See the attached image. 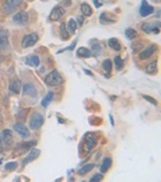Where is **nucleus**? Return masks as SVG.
<instances>
[{"label":"nucleus","instance_id":"obj_1","mask_svg":"<svg viewBox=\"0 0 161 182\" xmlns=\"http://www.w3.org/2000/svg\"><path fill=\"white\" fill-rule=\"evenodd\" d=\"M45 83L50 86H57L63 83V78L57 71H52L45 77Z\"/></svg>","mask_w":161,"mask_h":182},{"label":"nucleus","instance_id":"obj_2","mask_svg":"<svg viewBox=\"0 0 161 182\" xmlns=\"http://www.w3.org/2000/svg\"><path fill=\"white\" fill-rule=\"evenodd\" d=\"M38 34L35 33H32V34H28V35H24L22 39V48L26 49V48H29V46H33L34 44L38 41Z\"/></svg>","mask_w":161,"mask_h":182},{"label":"nucleus","instance_id":"obj_3","mask_svg":"<svg viewBox=\"0 0 161 182\" xmlns=\"http://www.w3.org/2000/svg\"><path fill=\"white\" fill-rule=\"evenodd\" d=\"M42 124H44V117L40 114V113H37V114H34L30 120H29V126L34 130H37V129H40L42 126Z\"/></svg>","mask_w":161,"mask_h":182},{"label":"nucleus","instance_id":"obj_4","mask_svg":"<svg viewBox=\"0 0 161 182\" xmlns=\"http://www.w3.org/2000/svg\"><path fill=\"white\" fill-rule=\"evenodd\" d=\"M14 130H15L17 134H19L22 137H24V139H27V137H29V136H30V132H29L28 128L26 126V125L21 124V123H16V124L14 125Z\"/></svg>","mask_w":161,"mask_h":182},{"label":"nucleus","instance_id":"obj_5","mask_svg":"<svg viewBox=\"0 0 161 182\" xmlns=\"http://www.w3.org/2000/svg\"><path fill=\"white\" fill-rule=\"evenodd\" d=\"M64 15V9L61 6V5H57L52 9L51 11V14H50V20L52 21H57V20H60L62 16Z\"/></svg>","mask_w":161,"mask_h":182},{"label":"nucleus","instance_id":"obj_6","mask_svg":"<svg viewBox=\"0 0 161 182\" xmlns=\"http://www.w3.org/2000/svg\"><path fill=\"white\" fill-rule=\"evenodd\" d=\"M85 140H86V142H85V151H86V153H88V152L95 147V144H96V142H97V139H96L95 135L87 134V136L85 137Z\"/></svg>","mask_w":161,"mask_h":182},{"label":"nucleus","instance_id":"obj_7","mask_svg":"<svg viewBox=\"0 0 161 182\" xmlns=\"http://www.w3.org/2000/svg\"><path fill=\"white\" fill-rule=\"evenodd\" d=\"M14 22L18 25H26L28 22V14L24 12V11H21V12H17L14 15Z\"/></svg>","mask_w":161,"mask_h":182},{"label":"nucleus","instance_id":"obj_8","mask_svg":"<svg viewBox=\"0 0 161 182\" xmlns=\"http://www.w3.org/2000/svg\"><path fill=\"white\" fill-rule=\"evenodd\" d=\"M154 12V7L150 6V5H148L145 0H142V5H141V10H139V14L141 16L145 17V16H149V15H152Z\"/></svg>","mask_w":161,"mask_h":182},{"label":"nucleus","instance_id":"obj_9","mask_svg":"<svg viewBox=\"0 0 161 182\" xmlns=\"http://www.w3.org/2000/svg\"><path fill=\"white\" fill-rule=\"evenodd\" d=\"M9 33L6 29H0V49L6 50L9 46Z\"/></svg>","mask_w":161,"mask_h":182},{"label":"nucleus","instance_id":"obj_10","mask_svg":"<svg viewBox=\"0 0 161 182\" xmlns=\"http://www.w3.org/2000/svg\"><path fill=\"white\" fill-rule=\"evenodd\" d=\"M23 89V94H24V96H32V97H35L37 96V89L35 86H34L32 83H28L26 84L24 86H22Z\"/></svg>","mask_w":161,"mask_h":182},{"label":"nucleus","instance_id":"obj_11","mask_svg":"<svg viewBox=\"0 0 161 182\" xmlns=\"http://www.w3.org/2000/svg\"><path fill=\"white\" fill-rule=\"evenodd\" d=\"M91 45H92V55L93 56H99L103 52V45L98 41V40H91Z\"/></svg>","mask_w":161,"mask_h":182},{"label":"nucleus","instance_id":"obj_12","mask_svg":"<svg viewBox=\"0 0 161 182\" xmlns=\"http://www.w3.org/2000/svg\"><path fill=\"white\" fill-rule=\"evenodd\" d=\"M155 50H156V45H149L147 49H144V50L139 53V58H141V60L149 58V57H150V56L155 52Z\"/></svg>","mask_w":161,"mask_h":182},{"label":"nucleus","instance_id":"obj_13","mask_svg":"<svg viewBox=\"0 0 161 182\" xmlns=\"http://www.w3.org/2000/svg\"><path fill=\"white\" fill-rule=\"evenodd\" d=\"M10 91L11 92H14V94H19L21 92V90H22V83L21 80H12L10 83Z\"/></svg>","mask_w":161,"mask_h":182},{"label":"nucleus","instance_id":"obj_14","mask_svg":"<svg viewBox=\"0 0 161 182\" xmlns=\"http://www.w3.org/2000/svg\"><path fill=\"white\" fill-rule=\"evenodd\" d=\"M39 154H40V151H39V150H32L30 153L24 158V160H23V164H27V163L34 160V159H37V158L39 157Z\"/></svg>","mask_w":161,"mask_h":182},{"label":"nucleus","instance_id":"obj_15","mask_svg":"<svg viewBox=\"0 0 161 182\" xmlns=\"http://www.w3.org/2000/svg\"><path fill=\"white\" fill-rule=\"evenodd\" d=\"M0 139H1V141L6 144L11 143V141H12V134H11L10 130H4L1 132V136H0Z\"/></svg>","mask_w":161,"mask_h":182},{"label":"nucleus","instance_id":"obj_16","mask_svg":"<svg viewBox=\"0 0 161 182\" xmlns=\"http://www.w3.org/2000/svg\"><path fill=\"white\" fill-rule=\"evenodd\" d=\"M26 63L28 66H32V67H38L39 63H40V60H39L38 56L33 55V56H28V57L26 58Z\"/></svg>","mask_w":161,"mask_h":182},{"label":"nucleus","instance_id":"obj_17","mask_svg":"<svg viewBox=\"0 0 161 182\" xmlns=\"http://www.w3.org/2000/svg\"><path fill=\"white\" fill-rule=\"evenodd\" d=\"M76 55L79 56V57H91V56H92L90 49H86V48H80V49H78Z\"/></svg>","mask_w":161,"mask_h":182},{"label":"nucleus","instance_id":"obj_18","mask_svg":"<svg viewBox=\"0 0 161 182\" xmlns=\"http://www.w3.org/2000/svg\"><path fill=\"white\" fill-rule=\"evenodd\" d=\"M108 45H109V46H110L111 49L116 50V51L121 50V45H120V43L118 41V39H115V38L109 39V40H108Z\"/></svg>","mask_w":161,"mask_h":182},{"label":"nucleus","instance_id":"obj_19","mask_svg":"<svg viewBox=\"0 0 161 182\" xmlns=\"http://www.w3.org/2000/svg\"><path fill=\"white\" fill-rule=\"evenodd\" d=\"M93 168H95V165H93V164H87V165H84L81 169L79 170V175H80V176H84V175H86L87 173H90V171H91V170L93 169Z\"/></svg>","mask_w":161,"mask_h":182},{"label":"nucleus","instance_id":"obj_20","mask_svg":"<svg viewBox=\"0 0 161 182\" xmlns=\"http://www.w3.org/2000/svg\"><path fill=\"white\" fill-rule=\"evenodd\" d=\"M99 20H101L102 23H111V22H115L114 17L109 16L108 14H102V15L99 16Z\"/></svg>","mask_w":161,"mask_h":182},{"label":"nucleus","instance_id":"obj_21","mask_svg":"<svg viewBox=\"0 0 161 182\" xmlns=\"http://www.w3.org/2000/svg\"><path fill=\"white\" fill-rule=\"evenodd\" d=\"M156 61H153L152 63H149L148 66H147V73L148 74H154V73H156Z\"/></svg>","mask_w":161,"mask_h":182},{"label":"nucleus","instance_id":"obj_22","mask_svg":"<svg viewBox=\"0 0 161 182\" xmlns=\"http://www.w3.org/2000/svg\"><path fill=\"white\" fill-rule=\"evenodd\" d=\"M110 165H111V160H110L109 158H106L104 160H103L102 165H101V170H102V173H106L107 170L110 168Z\"/></svg>","mask_w":161,"mask_h":182},{"label":"nucleus","instance_id":"obj_23","mask_svg":"<svg viewBox=\"0 0 161 182\" xmlns=\"http://www.w3.org/2000/svg\"><path fill=\"white\" fill-rule=\"evenodd\" d=\"M125 35H126V38H127V39L132 40V39H134L137 37V32L134 29H132V28H127V29H126V32H125Z\"/></svg>","mask_w":161,"mask_h":182},{"label":"nucleus","instance_id":"obj_24","mask_svg":"<svg viewBox=\"0 0 161 182\" xmlns=\"http://www.w3.org/2000/svg\"><path fill=\"white\" fill-rule=\"evenodd\" d=\"M81 11H83V14H84V16H91L92 15V9H91V6L88 5V4H83L81 5Z\"/></svg>","mask_w":161,"mask_h":182},{"label":"nucleus","instance_id":"obj_25","mask_svg":"<svg viewBox=\"0 0 161 182\" xmlns=\"http://www.w3.org/2000/svg\"><path fill=\"white\" fill-rule=\"evenodd\" d=\"M52 98H53V92H52V91H50V92H49L47 95H46V97L44 98V101L41 102L42 107H46V106H47V105L50 103V102L52 101Z\"/></svg>","mask_w":161,"mask_h":182},{"label":"nucleus","instance_id":"obj_26","mask_svg":"<svg viewBox=\"0 0 161 182\" xmlns=\"http://www.w3.org/2000/svg\"><path fill=\"white\" fill-rule=\"evenodd\" d=\"M68 28H69V30H70V33H75V30H76V22H75V20H69V22H68Z\"/></svg>","mask_w":161,"mask_h":182},{"label":"nucleus","instance_id":"obj_27","mask_svg":"<svg viewBox=\"0 0 161 182\" xmlns=\"http://www.w3.org/2000/svg\"><path fill=\"white\" fill-rule=\"evenodd\" d=\"M61 37L63 38V40H67V39L69 38V33L67 32L64 25H61Z\"/></svg>","mask_w":161,"mask_h":182},{"label":"nucleus","instance_id":"obj_28","mask_svg":"<svg viewBox=\"0 0 161 182\" xmlns=\"http://www.w3.org/2000/svg\"><path fill=\"white\" fill-rule=\"evenodd\" d=\"M153 25H150V23H143L142 25V29H143V32L144 33H152V30H153Z\"/></svg>","mask_w":161,"mask_h":182},{"label":"nucleus","instance_id":"obj_29","mask_svg":"<svg viewBox=\"0 0 161 182\" xmlns=\"http://www.w3.org/2000/svg\"><path fill=\"white\" fill-rule=\"evenodd\" d=\"M6 3L9 5H11V6L16 7V6H18V5H21L23 3V0H6Z\"/></svg>","mask_w":161,"mask_h":182},{"label":"nucleus","instance_id":"obj_30","mask_svg":"<svg viewBox=\"0 0 161 182\" xmlns=\"http://www.w3.org/2000/svg\"><path fill=\"white\" fill-rule=\"evenodd\" d=\"M114 62H115V66H116V69H121L122 68V60L119 57V56H116V57L114 58Z\"/></svg>","mask_w":161,"mask_h":182},{"label":"nucleus","instance_id":"obj_31","mask_svg":"<svg viewBox=\"0 0 161 182\" xmlns=\"http://www.w3.org/2000/svg\"><path fill=\"white\" fill-rule=\"evenodd\" d=\"M103 68H104L107 72L111 71V62H110V60H106L104 62H103Z\"/></svg>","mask_w":161,"mask_h":182},{"label":"nucleus","instance_id":"obj_32","mask_svg":"<svg viewBox=\"0 0 161 182\" xmlns=\"http://www.w3.org/2000/svg\"><path fill=\"white\" fill-rule=\"evenodd\" d=\"M17 163H15V162H11V163H7L6 165H5V169L6 170H15V169H17Z\"/></svg>","mask_w":161,"mask_h":182},{"label":"nucleus","instance_id":"obj_33","mask_svg":"<svg viewBox=\"0 0 161 182\" xmlns=\"http://www.w3.org/2000/svg\"><path fill=\"white\" fill-rule=\"evenodd\" d=\"M22 148H24V150H28V148H30V147H33V146H35V141H30V142H27V143H22V144H19Z\"/></svg>","mask_w":161,"mask_h":182},{"label":"nucleus","instance_id":"obj_34","mask_svg":"<svg viewBox=\"0 0 161 182\" xmlns=\"http://www.w3.org/2000/svg\"><path fill=\"white\" fill-rule=\"evenodd\" d=\"M14 6H11V5H5L4 7H3V11H4V12H6V14H10V12H12V11H14Z\"/></svg>","mask_w":161,"mask_h":182},{"label":"nucleus","instance_id":"obj_35","mask_svg":"<svg viewBox=\"0 0 161 182\" xmlns=\"http://www.w3.org/2000/svg\"><path fill=\"white\" fill-rule=\"evenodd\" d=\"M102 178H103V175H101V174H96L93 177H91L90 182H96V181H101Z\"/></svg>","mask_w":161,"mask_h":182},{"label":"nucleus","instance_id":"obj_36","mask_svg":"<svg viewBox=\"0 0 161 182\" xmlns=\"http://www.w3.org/2000/svg\"><path fill=\"white\" fill-rule=\"evenodd\" d=\"M143 97H144V98H145V100H148V101H149V102H152V103H153V105H154V106H156V105H157V102H156V101H155V100H154V98H152V97H149V96H147V95H144V96H143Z\"/></svg>","mask_w":161,"mask_h":182},{"label":"nucleus","instance_id":"obj_37","mask_svg":"<svg viewBox=\"0 0 161 182\" xmlns=\"http://www.w3.org/2000/svg\"><path fill=\"white\" fill-rule=\"evenodd\" d=\"M76 43H78V40H74V41L72 43V45H69V46H68V48H65V49H64V51H65V50H73V49L75 48V45H76Z\"/></svg>","mask_w":161,"mask_h":182},{"label":"nucleus","instance_id":"obj_38","mask_svg":"<svg viewBox=\"0 0 161 182\" xmlns=\"http://www.w3.org/2000/svg\"><path fill=\"white\" fill-rule=\"evenodd\" d=\"M78 23H79V26H83L84 25V16H78Z\"/></svg>","mask_w":161,"mask_h":182},{"label":"nucleus","instance_id":"obj_39","mask_svg":"<svg viewBox=\"0 0 161 182\" xmlns=\"http://www.w3.org/2000/svg\"><path fill=\"white\" fill-rule=\"evenodd\" d=\"M93 3H95V5H96V7H101V5H102V4L98 1V0H93Z\"/></svg>","mask_w":161,"mask_h":182},{"label":"nucleus","instance_id":"obj_40","mask_svg":"<svg viewBox=\"0 0 161 182\" xmlns=\"http://www.w3.org/2000/svg\"><path fill=\"white\" fill-rule=\"evenodd\" d=\"M84 72H85L87 75H92V73H91V72H88V71H84Z\"/></svg>","mask_w":161,"mask_h":182},{"label":"nucleus","instance_id":"obj_41","mask_svg":"<svg viewBox=\"0 0 161 182\" xmlns=\"http://www.w3.org/2000/svg\"><path fill=\"white\" fill-rule=\"evenodd\" d=\"M3 61H4V56L0 55V62H3Z\"/></svg>","mask_w":161,"mask_h":182},{"label":"nucleus","instance_id":"obj_42","mask_svg":"<svg viewBox=\"0 0 161 182\" xmlns=\"http://www.w3.org/2000/svg\"><path fill=\"white\" fill-rule=\"evenodd\" d=\"M110 123L114 125V119H113V117H111V116H110Z\"/></svg>","mask_w":161,"mask_h":182},{"label":"nucleus","instance_id":"obj_43","mask_svg":"<svg viewBox=\"0 0 161 182\" xmlns=\"http://www.w3.org/2000/svg\"><path fill=\"white\" fill-rule=\"evenodd\" d=\"M0 121H1V117H0Z\"/></svg>","mask_w":161,"mask_h":182}]
</instances>
